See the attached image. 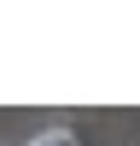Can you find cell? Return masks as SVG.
<instances>
[{
	"label": "cell",
	"mask_w": 140,
	"mask_h": 146,
	"mask_svg": "<svg viewBox=\"0 0 140 146\" xmlns=\"http://www.w3.org/2000/svg\"><path fill=\"white\" fill-rule=\"evenodd\" d=\"M23 146H76V135H70V129H47V135H35Z\"/></svg>",
	"instance_id": "obj_1"
}]
</instances>
